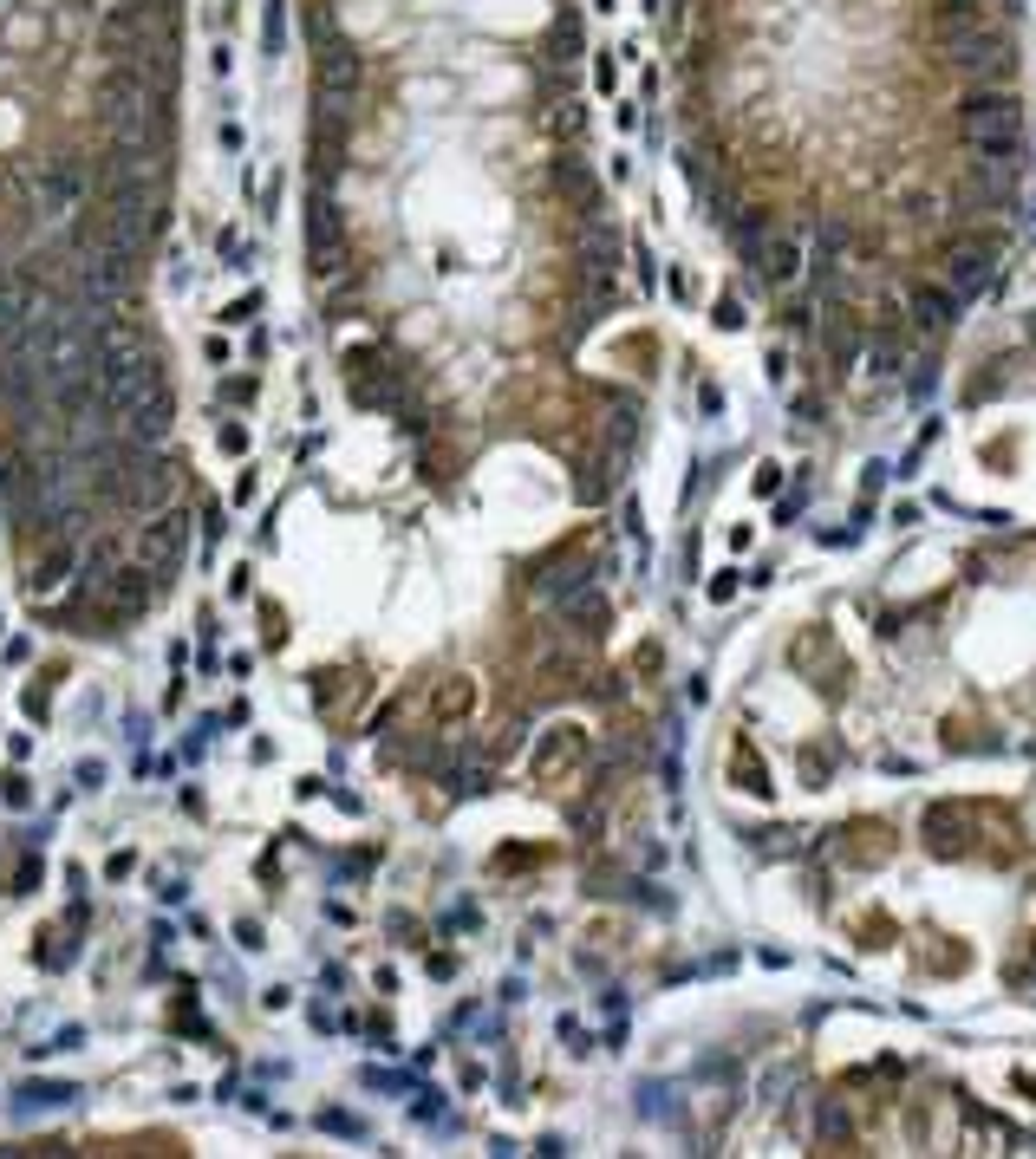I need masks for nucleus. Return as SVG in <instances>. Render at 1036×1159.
<instances>
[{"instance_id": "nucleus-5", "label": "nucleus", "mask_w": 1036, "mask_h": 1159, "mask_svg": "<svg viewBox=\"0 0 1036 1159\" xmlns=\"http://www.w3.org/2000/svg\"><path fill=\"white\" fill-rule=\"evenodd\" d=\"M991 274H998V241L991 235H958L939 255V281H946L952 300H978V293L991 287Z\"/></svg>"}, {"instance_id": "nucleus-15", "label": "nucleus", "mask_w": 1036, "mask_h": 1159, "mask_svg": "<svg viewBox=\"0 0 1036 1159\" xmlns=\"http://www.w3.org/2000/svg\"><path fill=\"white\" fill-rule=\"evenodd\" d=\"M854 352H860V319H854V313H834V319H828V359L848 365Z\"/></svg>"}, {"instance_id": "nucleus-10", "label": "nucleus", "mask_w": 1036, "mask_h": 1159, "mask_svg": "<svg viewBox=\"0 0 1036 1159\" xmlns=\"http://www.w3.org/2000/svg\"><path fill=\"white\" fill-rule=\"evenodd\" d=\"M345 391H353V404H359V411H391V404H398V365H385V359H365V352H353V372H345Z\"/></svg>"}, {"instance_id": "nucleus-4", "label": "nucleus", "mask_w": 1036, "mask_h": 1159, "mask_svg": "<svg viewBox=\"0 0 1036 1159\" xmlns=\"http://www.w3.org/2000/svg\"><path fill=\"white\" fill-rule=\"evenodd\" d=\"M33 209L46 221H59V229H72L85 209H92V177H85V163L79 157H46L33 169Z\"/></svg>"}, {"instance_id": "nucleus-9", "label": "nucleus", "mask_w": 1036, "mask_h": 1159, "mask_svg": "<svg viewBox=\"0 0 1036 1159\" xmlns=\"http://www.w3.org/2000/svg\"><path fill=\"white\" fill-rule=\"evenodd\" d=\"M183 548H189V515H183L177 502H170L157 522H144V528H137V554H144V567H163V574H177Z\"/></svg>"}, {"instance_id": "nucleus-18", "label": "nucleus", "mask_w": 1036, "mask_h": 1159, "mask_svg": "<svg viewBox=\"0 0 1036 1159\" xmlns=\"http://www.w3.org/2000/svg\"><path fill=\"white\" fill-rule=\"evenodd\" d=\"M267 59H281V46H287V7H281V0H267Z\"/></svg>"}, {"instance_id": "nucleus-20", "label": "nucleus", "mask_w": 1036, "mask_h": 1159, "mask_svg": "<svg viewBox=\"0 0 1036 1159\" xmlns=\"http://www.w3.org/2000/svg\"><path fill=\"white\" fill-rule=\"evenodd\" d=\"M255 313H261V293H241V300L222 313V319H255Z\"/></svg>"}, {"instance_id": "nucleus-22", "label": "nucleus", "mask_w": 1036, "mask_h": 1159, "mask_svg": "<svg viewBox=\"0 0 1036 1159\" xmlns=\"http://www.w3.org/2000/svg\"><path fill=\"white\" fill-rule=\"evenodd\" d=\"M1030 333H1036V319H1030Z\"/></svg>"}, {"instance_id": "nucleus-2", "label": "nucleus", "mask_w": 1036, "mask_h": 1159, "mask_svg": "<svg viewBox=\"0 0 1036 1159\" xmlns=\"http://www.w3.org/2000/svg\"><path fill=\"white\" fill-rule=\"evenodd\" d=\"M319 53H313V91H319V105H339V111H353V98L365 91V53L353 39H345L333 20L319 27Z\"/></svg>"}, {"instance_id": "nucleus-19", "label": "nucleus", "mask_w": 1036, "mask_h": 1159, "mask_svg": "<svg viewBox=\"0 0 1036 1159\" xmlns=\"http://www.w3.org/2000/svg\"><path fill=\"white\" fill-rule=\"evenodd\" d=\"M222 450L241 456V450H249V430H241V424H222Z\"/></svg>"}, {"instance_id": "nucleus-14", "label": "nucleus", "mask_w": 1036, "mask_h": 1159, "mask_svg": "<svg viewBox=\"0 0 1036 1159\" xmlns=\"http://www.w3.org/2000/svg\"><path fill=\"white\" fill-rule=\"evenodd\" d=\"M72 574V541L66 534H46V554L33 560V594H46V586H66Z\"/></svg>"}, {"instance_id": "nucleus-12", "label": "nucleus", "mask_w": 1036, "mask_h": 1159, "mask_svg": "<svg viewBox=\"0 0 1036 1159\" xmlns=\"http://www.w3.org/2000/svg\"><path fill=\"white\" fill-rule=\"evenodd\" d=\"M750 261H756V274L770 281V287H782V281H796V274H802V248H796L788 235H762V248H756Z\"/></svg>"}, {"instance_id": "nucleus-17", "label": "nucleus", "mask_w": 1036, "mask_h": 1159, "mask_svg": "<svg viewBox=\"0 0 1036 1159\" xmlns=\"http://www.w3.org/2000/svg\"><path fill=\"white\" fill-rule=\"evenodd\" d=\"M912 313H920V326H952V313H958V300L946 287H926L920 300H912Z\"/></svg>"}, {"instance_id": "nucleus-21", "label": "nucleus", "mask_w": 1036, "mask_h": 1159, "mask_svg": "<svg viewBox=\"0 0 1036 1159\" xmlns=\"http://www.w3.org/2000/svg\"><path fill=\"white\" fill-rule=\"evenodd\" d=\"M1030 957H1036V931H1030Z\"/></svg>"}, {"instance_id": "nucleus-3", "label": "nucleus", "mask_w": 1036, "mask_h": 1159, "mask_svg": "<svg viewBox=\"0 0 1036 1159\" xmlns=\"http://www.w3.org/2000/svg\"><path fill=\"white\" fill-rule=\"evenodd\" d=\"M170 496H177V463L163 450H125L111 502L131 508V515H151V508H170Z\"/></svg>"}, {"instance_id": "nucleus-23", "label": "nucleus", "mask_w": 1036, "mask_h": 1159, "mask_svg": "<svg viewBox=\"0 0 1036 1159\" xmlns=\"http://www.w3.org/2000/svg\"><path fill=\"white\" fill-rule=\"evenodd\" d=\"M111 7H118V0H111Z\"/></svg>"}, {"instance_id": "nucleus-8", "label": "nucleus", "mask_w": 1036, "mask_h": 1159, "mask_svg": "<svg viewBox=\"0 0 1036 1159\" xmlns=\"http://www.w3.org/2000/svg\"><path fill=\"white\" fill-rule=\"evenodd\" d=\"M946 65H952V72H965V79H998V85H1004L1017 59H1010V39H1004V33L978 27V33H965V39H952V46H946Z\"/></svg>"}, {"instance_id": "nucleus-13", "label": "nucleus", "mask_w": 1036, "mask_h": 1159, "mask_svg": "<svg viewBox=\"0 0 1036 1159\" xmlns=\"http://www.w3.org/2000/svg\"><path fill=\"white\" fill-rule=\"evenodd\" d=\"M926 847L946 853V860L972 853V841H965V808H932V815H926Z\"/></svg>"}, {"instance_id": "nucleus-1", "label": "nucleus", "mask_w": 1036, "mask_h": 1159, "mask_svg": "<svg viewBox=\"0 0 1036 1159\" xmlns=\"http://www.w3.org/2000/svg\"><path fill=\"white\" fill-rule=\"evenodd\" d=\"M958 137H965L972 157H991V163H1010L1024 151V111L1004 85L998 91H972L958 105Z\"/></svg>"}, {"instance_id": "nucleus-7", "label": "nucleus", "mask_w": 1036, "mask_h": 1159, "mask_svg": "<svg viewBox=\"0 0 1036 1159\" xmlns=\"http://www.w3.org/2000/svg\"><path fill=\"white\" fill-rule=\"evenodd\" d=\"M170 424H177V398H170V385H157L118 417V437H125V450H163Z\"/></svg>"}, {"instance_id": "nucleus-11", "label": "nucleus", "mask_w": 1036, "mask_h": 1159, "mask_svg": "<svg viewBox=\"0 0 1036 1159\" xmlns=\"http://www.w3.org/2000/svg\"><path fill=\"white\" fill-rule=\"evenodd\" d=\"M580 756H587V736H580L574 723H554V736L535 749V762H528V769H535V782H554V769H561V762H580Z\"/></svg>"}, {"instance_id": "nucleus-6", "label": "nucleus", "mask_w": 1036, "mask_h": 1159, "mask_svg": "<svg viewBox=\"0 0 1036 1159\" xmlns=\"http://www.w3.org/2000/svg\"><path fill=\"white\" fill-rule=\"evenodd\" d=\"M345 267V221L333 209V195H307V274L333 281Z\"/></svg>"}, {"instance_id": "nucleus-16", "label": "nucleus", "mask_w": 1036, "mask_h": 1159, "mask_svg": "<svg viewBox=\"0 0 1036 1159\" xmlns=\"http://www.w3.org/2000/svg\"><path fill=\"white\" fill-rule=\"evenodd\" d=\"M463 710H476V684H470V678H443V690H437V717L450 723V717H463Z\"/></svg>"}]
</instances>
